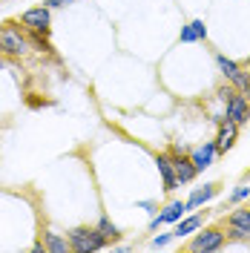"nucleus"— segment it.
<instances>
[{
  "mask_svg": "<svg viewBox=\"0 0 250 253\" xmlns=\"http://www.w3.org/2000/svg\"><path fill=\"white\" fill-rule=\"evenodd\" d=\"M219 193V184H204V187H199L193 196L187 199V210H196V207H202V205H207L213 196Z\"/></svg>",
  "mask_w": 250,
  "mask_h": 253,
  "instance_id": "f8f14e48",
  "label": "nucleus"
},
{
  "mask_svg": "<svg viewBox=\"0 0 250 253\" xmlns=\"http://www.w3.org/2000/svg\"><path fill=\"white\" fill-rule=\"evenodd\" d=\"M216 124H219L216 150H219V153H227V150H233L236 138H239V124H233L230 118H216Z\"/></svg>",
  "mask_w": 250,
  "mask_h": 253,
  "instance_id": "0eeeda50",
  "label": "nucleus"
},
{
  "mask_svg": "<svg viewBox=\"0 0 250 253\" xmlns=\"http://www.w3.org/2000/svg\"><path fill=\"white\" fill-rule=\"evenodd\" d=\"M248 196H250V187H239L233 196H230V202H245Z\"/></svg>",
  "mask_w": 250,
  "mask_h": 253,
  "instance_id": "aec40b11",
  "label": "nucleus"
},
{
  "mask_svg": "<svg viewBox=\"0 0 250 253\" xmlns=\"http://www.w3.org/2000/svg\"><path fill=\"white\" fill-rule=\"evenodd\" d=\"M230 84H233V86H236V89H239L242 95H248V89H250V72L239 69V72H236L233 78H230Z\"/></svg>",
  "mask_w": 250,
  "mask_h": 253,
  "instance_id": "a211bd4d",
  "label": "nucleus"
},
{
  "mask_svg": "<svg viewBox=\"0 0 250 253\" xmlns=\"http://www.w3.org/2000/svg\"><path fill=\"white\" fill-rule=\"evenodd\" d=\"M199 227H202V216H187V219H178L175 230H172V236L184 239V236H190V233H196Z\"/></svg>",
  "mask_w": 250,
  "mask_h": 253,
  "instance_id": "ddd939ff",
  "label": "nucleus"
},
{
  "mask_svg": "<svg viewBox=\"0 0 250 253\" xmlns=\"http://www.w3.org/2000/svg\"><path fill=\"white\" fill-rule=\"evenodd\" d=\"M66 3H72V0H46L49 9H58V6H66Z\"/></svg>",
  "mask_w": 250,
  "mask_h": 253,
  "instance_id": "4be33fe9",
  "label": "nucleus"
},
{
  "mask_svg": "<svg viewBox=\"0 0 250 253\" xmlns=\"http://www.w3.org/2000/svg\"><path fill=\"white\" fill-rule=\"evenodd\" d=\"M224 239H227V233H224V230H219V227H207V230H202L199 236L190 242V251H196V253L219 251L221 245H224Z\"/></svg>",
  "mask_w": 250,
  "mask_h": 253,
  "instance_id": "20e7f679",
  "label": "nucleus"
},
{
  "mask_svg": "<svg viewBox=\"0 0 250 253\" xmlns=\"http://www.w3.org/2000/svg\"><path fill=\"white\" fill-rule=\"evenodd\" d=\"M156 164H158V173H161V181H164V190H175L178 187V178H175V170H172L170 153H158Z\"/></svg>",
  "mask_w": 250,
  "mask_h": 253,
  "instance_id": "1a4fd4ad",
  "label": "nucleus"
},
{
  "mask_svg": "<svg viewBox=\"0 0 250 253\" xmlns=\"http://www.w3.org/2000/svg\"><path fill=\"white\" fill-rule=\"evenodd\" d=\"M43 248H46L49 253H66V251H72L69 239H61L58 233H52V230H49L46 236H43Z\"/></svg>",
  "mask_w": 250,
  "mask_h": 253,
  "instance_id": "4468645a",
  "label": "nucleus"
},
{
  "mask_svg": "<svg viewBox=\"0 0 250 253\" xmlns=\"http://www.w3.org/2000/svg\"><path fill=\"white\" fill-rule=\"evenodd\" d=\"M0 52L15 55V58L29 52V35H23V29L17 23H3L0 26Z\"/></svg>",
  "mask_w": 250,
  "mask_h": 253,
  "instance_id": "f257e3e1",
  "label": "nucleus"
},
{
  "mask_svg": "<svg viewBox=\"0 0 250 253\" xmlns=\"http://www.w3.org/2000/svg\"><path fill=\"white\" fill-rule=\"evenodd\" d=\"M236 92H239V89H236L233 84H230V81H227V84H224V86H219V92H216V95H219V101H224V104H227V101H230V98H233Z\"/></svg>",
  "mask_w": 250,
  "mask_h": 253,
  "instance_id": "6ab92c4d",
  "label": "nucleus"
},
{
  "mask_svg": "<svg viewBox=\"0 0 250 253\" xmlns=\"http://www.w3.org/2000/svg\"><path fill=\"white\" fill-rule=\"evenodd\" d=\"M216 63H219L221 75H224V78H227V81L233 78V75H236V72H239V69H242V66H239V63H236V61H230L227 55H216Z\"/></svg>",
  "mask_w": 250,
  "mask_h": 253,
  "instance_id": "dca6fc26",
  "label": "nucleus"
},
{
  "mask_svg": "<svg viewBox=\"0 0 250 253\" xmlns=\"http://www.w3.org/2000/svg\"><path fill=\"white\" fill-rule=\"evenodd\" d=\"M224 118H230L233 124H248L250 121V101L242 92H236L227 104H224Z\"/></svg>",
  "mask_w": 250,
  "mask_h": 253,
  "instance_id": "423d86ee",
  "label": "nucleus"
},
{
  "mask_svg": "<svg viewBox=\"0 0 250 253\" xmlns=\"http://www.w3.org/2000/svg\"><path fill=\"white\" fill-rule=\"evenodd\" d=\"M227 224L242 227V230L248 233V239H250V207H239V210H233V213L227 216Z\"/></svg>",
  "mask_w": 250,
  "mask_h": 253,
  "instance_id": "2eb2a0df",
  "label": "nucleus"
},
{
  "mask_svg": "<svg viewBox=\"0 0 250 253\" xmlns=\"http://www.w3.org/2000/svg\"><path fill=\"white\" fill-rule=\"evenodd\" d=\"M248 72H250V69H248Z\"/></svg>",
  "mask_w": 250,
  "mask_h": 253,
  "instance_id": "b1692460",
  "label": "nucleus"
},
{
  "mask_svg": "<svg viewBox=\"0 0 250 253\" xmlns=\"http://www.w3.org/2000/svg\"><path fill=\"white\" fill-rule=\"evenodd\" d=\"M69 245H72V251H78V253H89V251L107 248L110 242L101 236L98 227H72L69 230Z\"/></svg>",
  "mask_w": 250,
  "mask_h": 253,
  "instance_id": "f03ea898",
  "label": "nucleus"
},
{
  "mask_svg": "<svg viewBox=\"0 0 250 253\" xmlns=\"http://www.w3.org/2000/svg\"><path fill=\"white\" fill-rule=\"evenodd\" d=\"M184 213H187V202H170V205L164 207V213L158 216V219H153L161 227V224H167V221H178V219H184Z\"/></svg>",
  "mask_w": 250,
  "mask_h": 253,
  "instance_id": "9d476101",
  "label": "nucleus"
},
{
  "mask_svg": "<svg viewBox=\"0 0 250 253\" xmlns=\"http://www.w3.org/2000/svg\"><path fill=\"white\" fill-rule=\"evenodd\" d=\"M170 161H172V170H175L178 184H190V181L199 175L196 164H193V158H190L181 147H172V150H170Z\"/></svg>",
  "mask_w": 250,
  "mask_h": 253,
  "instance_id": "7ed1b4c3",
  "label": "nucleus"
},
{
  "mask_svg": "<svg viewBox=\"0 0 250 253\" xmlns=\"http://www.w3.org/2000/svg\"><path fill=\"white\" fill-rule=\"evenodd\" d=\"M49 6H35V9H26L23 15H20V23L32 32H41V35H49Z\"/></svg>",
  "mask_w": 250,
  "mask_h": 253,
  "instance_id": "39448f33",
  "label": "nucleus"
},
{
  "mask_svg": "<svg viewBox=\"0 0 250 253\" xmlns=\"http://www.w3.org/2000/svg\"><path fill=\"white\" fill-rule=\"evenodd\" d=\"M98 230H101V236L107 239V242H118V236H121V230H118L110 219H101V221H98Z\"/></svg>",
  "mask_w": 250,
  "mask_h": 253,
  "instance_id": "f3484780",
  "label": "nucleus"
},
{
  "mask_svg": "<svg viewBox=\"0 0 250 253\" xmlns=\"http://www.w3.org/2000/svg\"><path fill=\"white\" fill-rule=\"evenodd\" d=\"M216 141H204L199 144L196 150H190V158H193V164H196V170L202 173V170H207L210 164H213V158H216Z\"/></svg>",
  "mask_w": 250,
  "mask_h": 253,
  "instance_id": "6e6552de",
  "label": "nucleus"
},
{
  "mask_svg": "<svg viewBox=\"0 0 250 253\" xmlns=\"http://www.w3.org/2000/svg\"><path fill=\"white\" fill-rule=\"evenodd\" d=\"M172 233H164V236H156L153 239V248H164V245H170Z\"/></svg>",
  "mask_w": 250,
  "mask_h": 253,
  "instance_id": "412c9836",
  "label": "nucleus"
},
{
  "mask_svg": "<svg viewBox=\"0 0 250 253\" xmlns=\"http://www.w3.org/2000/svg\"><path fill=\"white\" fill-rule=\"evenodd\" d=\"M196 41H207V26H204V20H193L187 26H181V43H196Z\"/></svg>",
  "mask_w": 250,
  "mask_h": 253,
  "instance_id": "9b49d317",
  "label": "nucleus"
},
{
  "mask_svg": "<svg viewBox=\"0 0 250 253\" xmlns=\"http://www.w3.org/2000/svg\"><path fill=\"white\" fill-rule=\"evenodd\" d=\"M0 69H3V52H0Z\"/></svg>",
  "mask_w": 250,
  "mask_h": 253,
  "instance_id": "5701e85b",
  "label": "nucleus"
}]
</instances>
